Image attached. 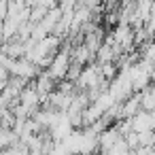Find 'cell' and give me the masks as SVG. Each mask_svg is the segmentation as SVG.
Wrapping results in <instances>:
<instances>
[{
  "label": "cell",
  "mask_w": 155,
  "mask_h": 155,
  "mask_svg": "<svg viewBox=\"0 0 155 155\" xmlns=\"http://www.w3.org/2000/svg\"><path fill=\"white\" fill-rule=\"evenodd\" d=\"M70 51H72V45L62 47V49L55 53V58L51 60L49 68H47V72H49L58 83H60V81H64V79H66V74H68V68H70V64H72V60H70Z\"/></svg>",
  "instance_id": "cell-1"
},
{
  "label": "cell",
  "mask_w": 155,
  "mask_h": 155,
  "mask_svg": "<svg viewBox=\"0 0 155 155\" xmlns=\"http://www.w3.org/2000/svg\"><path fill=\"white\" fill-rule=\"evenodd\" d=\"M144 28L149 30V34H151V38H155V2H153V9H151V15H149V19H147V24H144Z\"/></svg>",
  "instance_id": "cell-4"
},
{
  "label": "cell",
  "mask_w": 155,
  "mask_h": 155,
  "mask_svg": "<svg viewBox=\"0 0 155 155\" xmlns=\"http://www.w3.org/2000/svg\"><path fill=\"white\" fill-rule=\"evenodd\" d=\"M134 151H136V155H155V147H138Z\"/></svg>",
  "instance_id": "cell-5"
},
{
  "label": "cell",
  "mask_w": 155,
  "mask_h": 155,
  "mask_svg": "<svg viewBox=\"0 0 155 155\" xmlns=\"http://www.w3.org/2000/svg\"><path fill=\"white\" fill-rule=\"evenodd\" d=\"M130 125L134 132H147V130H155V117L153 113L140 108L134 117H130Z\"/></svg>",
  "instance_id": "cell-2"
},
{
  "label": "cell",
  "mask_w": 155,
  "mask_h": 155,
  "mask_svg": "<svg viewBox=\"0 0 155 155\" xmlns=\"http://www.w3.org/2000/svg\"><path fill=\"white\" fill-rule=\"evenodd\" d=\"M140 106L149 113L155 110V85H147L140 91Z\"/></svg>",
  "instance_id": "cell-3"
}]
</instances>
